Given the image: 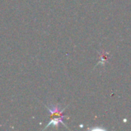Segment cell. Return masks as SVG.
I'll list each match as a JSON object with an SVG mask.
<instances>
[{"label":"cell","instance_id":"1","mask_svg":"<svg viewBox=\"0 0 131 131\" xmlns=\"http://www.w3.org/2000/svg\"><path fill=\"white\" fill-rule=\"evenodd\" d=\"M59 124H62L63 125H64V122H63V118L62 117H58V118H54L52 119L48 124V125L46 126L45 128H48V127H51V126H54V127H58ZM65 126V125H64Z\"/></svg>","mask_w":131,"mask_h":131}]
</instances>
